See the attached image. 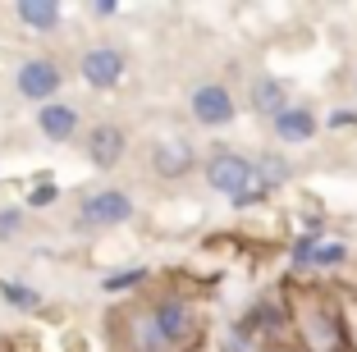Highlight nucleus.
<instances>
[{"label":"nucleus","mask_w":357,"mask_h":352,"mask_svg":"<svg viewBox=\"0 0 357 352\" xmlns=\"http://www.w3.org/2000/svg\"><path fill=\"white\" fill-rule=\"evenodd\" d=\"M151 321H156V334L165 348H188L192 339H197V307H192V298H183V293H160L156 307H151Z\"/></svg>","instance_id":"1"},{"label":"nucleus","mask_w":357,"mask_h":352,"mask_svg":"<svg viewBox=\"0 0 357 352\" xmlns=\"http://www.w3.org/2000/svg\"><path fill=\"white\" fill-rule=\"evenodd\" d=\"M298 325H303L307 352H339L344 348V316H339L321 293H312V298L298 307Z\"/></svg>","instance_id":"2"},{"label":"nucleus","mask_w":357,"mask_h":352,"mask_svg":"<svg viewBox=\"0 0 357 352\" xmlns=\"http://www.w3.org/2000/svg\"><path fill=\"white\" fill-rule=\"evenodd\" d=\"M133 215V197L124 188H101L92 197H83L78 206V229H119Z\"/></svg>","instance_id":"3"},{"label":"nucleus","mask_w":357,"mask_h":352,"mask_svg":"<svg viewBox=\"0 0 357 352\" xmlns=\"http://www.w3.org/2000/svg\"><path fill=\"white\" fill-rule=\"evenodd\" d=\"M60 83H64V69L55 60H46V55H32V60L19 64V73H14V87H19L23 101H60Z\"/></svg>","instance_id":"4"},{"label":"nucleus","mask_w":357,"mask_h":352,"mask_svg":"<svg viewBox=\"0 0 357 352\" xmlns=\"http://www.w3.org/2000/svg\"><path fill=\"white\" fill-rule=\"evenodd\" d=\"M206 188L234 201L238 192L252 188V160H248L243 151H215L206 160Z\"/></svg>","instance_id":"5"},{"label":"nucleus","mask_w":357,"mask_h":352,"mask_svg":"<svg viewBox=\"0 0 357 352\" xmlns=\"http://www.w3.org/2000/svg\"><path fill=\"white\" fill-rule=\"evenodd\" d=\"M124 51L119 46H92V51H83V60H78V73H83V83L92 87V92H115L119 83H124Z\"/></svg>","instance_id":"6"},{"label":"nucleus","mask_w":357,"mask_h":352,"mask_svg":"<svg viewBox=\"0 0 357 352\" xmlns=\"http://www.w3.org/2000/svg\"><path fill=\"white\" fill-rule=\"evenodd\" d=\"M188 110L202 128H229L238 119V105H234V92L225 83H202L197 92L188 96Z\"/></svg>","instance_id":"7"},{"label":"nucleus","mask_w":357,"mask_h":352,"mask_svg":"<svg viewBox=\"0 0 357 352\" xmlns=\"http://www.w3.org/2000/svg\"><path fill=\"white\" fill-rule=\"evenodd\" d=\"M37 128H42L46 142L69 146L78 137V128H83V114H78L74 101H46L42 110H37Z\"/></svg>","instance_id":"8"},{"label":"nucleus","mask_w":357,"mask_h":352,"mask_svg":"<svg viewBox=\"0 0 357 352\" xmlns=\"http://www.w3.org/2000/svg\"><path fill=\"white\" fill-rule=\"evenodd\" d=\"M83 146H87V160H92L96 169H105V174H110V169L124 160L128 137H124V128H119V124H92Z\"/></svg>","instance_id":"9"},{"label":"nucleus","mask_w":357,"mask_h":352,"mask_svg":"<svg viewBox=\"0 0 357 352\" xmlns=\"http://www.w3.org/2000/svg\"><path fill=\"white\" fill-rule=\"evenodd\" d=\"M192 165H197V151H192L188 137H160L151 146V169L160 178H188Z\"/></svg>","instance_id":"10"},{"label":"nucleus","mask_w":357,"mask_h":352,"mask_svg":"<svg viewBox=\"0 0 357 352\" xmlns=\"http://www.w3.org/2000/svg\"><path fill=\"white\" fill-rule=\"evenodd\" d=\"M248 105H252V114H261V119H275L280 110H289V87H284V78H275V73H252Z\"/></svg>","instance_id":"11"},{"label":"nucleus","mask_w":357,"mask_h":352,"mask_svg":"<svg viewBox=\"0 0 357 352\" xmlns=\"http://www.w3.org/2000/svg\"><path fill=\"white\" fill-rule=\"evenodd\" d=\"M271 128H275V137H280V142L303 146V142H312V137H316L321 119H316L307 105H289V110H280V114L271 119Z\"/></svg>","instance_id":"12"},{"label":"nucleus","mask_w":357,"mask_h":352,"mask_svg":"<svg viewBox=\"0 0 357 352\" xmlns=\"http://www.w3.org/2000/svg\"><path fill=\"white\" fill-rule=\"evenodd\" d=\"M14 14H19V23L28 32H37V37H51V32L60 28V19H64V10L55 5V0H19Z\"/></svg>","instance_id":"13"},{"label":"nucleus","mask_w":357,"mask_h":352,"mask_svg":"<svg viewBox=\"0 0 357 352\" xmlns=\"http://www.w3.org/2000/svg\"><path fill=\"white\" fill-rule=\"evenodd\" d=\"M248 325L257 330V339H280L284 330H289V307L284 302H275V298H257L252 307H248Z\"/></svg>","instance_id":"14"},{"label":"nucleus","mask_w":357,"mask_h":352,"mask_svg":"<svg viewBox=\"0 0 357 352\" xmlns=\"http://www.w3.org/2000/svg\"><path fill=\"white\" fill-rule=\"evenodd\" d=\"M289 178H294L289 155H280V151H257L252 155V183L257 188H284Z\"/></svg>","instance_id":"15"},{"label":"nucleus","mask_w":357,"mask_h":352,"mask_svg":"<svg viewBox=\"0 0 357 352\" xmlns=\"http://www.w3.org/2000/svg\"><path fill=\"white\" fill-rule=\"evenodd\" d=\"M0 302L14 307V311H37L42 307V293L32 289V284H23V280H0Z\"/></svg>","instance_id":"16"},{"label":"nucleus","mask_w":357,"mask_h":352,"mask_svg":"<svg viewBox=\"0 0 357 352\" xmlns=\"http://www.w3.org/2000/svg\"><path fill=\"white\" fill-rule=\"evenodd\" d=\"M344 261H348V247H344V243L316 238V247H312V266H316V270H339Z\"/></svg>","instance_id":"17"},{"label":"nucleus","mask_w":357,"mask_h":352,"mask_svg":"<svg viewBox=\"0 0 357 352\" xmlns=\"http://www.w3.org/2000/svg\"><path fill=\"white\" fill-rule=\"evenodd\" d=\"M142 284H147V270L133 266V270H119V275H105L101 289L105 293H128V289H142Z\"/></svg>","instance_id":"18"},{"label":"nucleus","mask_w":357,"mask_h":352,"mask_svg":"<svg viewBox=\"0 0 357 352\" xmlns=\"http://www.w3.org/2000/svg\"><path fill=\"white\" fill-rule=\"evenodd\" d=\"M60 201V188L51 183V174H37V188H28V206L42 211V206H55Z\"/></svg>","instance_id":"19"},{"label":"nucleus","mask_w":357,"mask_h":352,"mask_svg":"<svg viewBox=\"0 0 357 352\" xmlns=\"http://www.w3.org/2000/svg\"><path fill=\"white\" fill-rule=\"evenodd\" d=\"M312 247H316V234L298 238V243H294V252H289V266H294V270H307V266H312Z\"/></svg>","instance_id":"20"},{"label":"nucleus","mask_w":357,"mask_h":352,"mask_svg":"<svg viewBox=\"0 0 357 352\" xmlns=\"http://www.w3.org/2000/svg\"><path fill=\"white\" fill-rule=\"evenodd\" d=\"M19 229H23V211L19 206H5V211H0V238H14Z\"/></svg>","instance_id":"21"},{"label":"nucleus","mask_w":357,"mask_h":352,"mask_svg":"<svg viewBox=\"0 0 357 352\" xmlns=\"http://www.w3.org/2000/svg\"><path fill=\"white\" fill-rule=\"evenodd\" d=\"M266 197V188H248V192H238V197H234V206H238V211H248V206H257V201H261Z\"/></svg>","instance_id":"22"},{"label":"nucleus","mask_w":357,"mask_h":352,"mask_svg":"<svg viewBox=\"0 0 357 352\" xmlns=\"http://www.w3.org/2000/svg\"><path fill=\"white\" fill-rule=\"evenodd\" d=\"M92 14H96V19H115L119 5H115V0H92Z\"/></svg>","instance_id":"23"},{"label":"nucleus","mask_w":357,"mask_h":352,"mask_svg":"<svg viewBox=\"0 0 357 352\" xmlns=\"http://www.w3.org/2000/svg\"><path fill=\"white\" fill-rule=\"evenodd\" d=\"M348 124H357V114H353V110H339V114H330V128H348Z\"/></svg>","instance_id":"24"},{"label":"nucleus","mask_w":357,"mask_h":352,"mask_svg":"<svg viewBox=\"0 0 357 352\" xmlns=\"http://www.w3.org/2000/svg\"><path fill=\"white\" fill-rule=\"evenodd\" d=\"M353 87H357V78H353Z\"/></svg>","instance_id":"25"}]
</instances>
